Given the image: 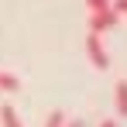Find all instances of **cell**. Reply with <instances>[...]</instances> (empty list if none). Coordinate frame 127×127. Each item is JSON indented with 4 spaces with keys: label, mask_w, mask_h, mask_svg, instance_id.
Wrapping results in <instances>:
<instances>
[{
    "label": "cell",
    "mask_w": 127,
    "mask_h": 127,
    "mask_svg": "<svg viewBox=\"0 0 127 127\" xmlns=\"http://www.w3.org/2000/svg\"><path fill=\"white\" fill-rule=\"evenodd\" d=\"M100 127H117V124H113V120H103V124H100Z\"/></svg>",
    "instance_id": "obj_10"
},
{
    "label": "cell",
    "mask_w": 127,
    "mask_h": 127,
    "mask_svg": "<svg viewBox=\"0 0 127 127\" xmlns=\"http://www.w3.org/2000/svg\"><path fill=\"white\" fill-rule=\"evenodd\" d=\"M117 21H120V14H117L113 7H106V10H89V31H96V34L117 28Z\"/></svg>",
    "instance_id": "obj_2"
},
{
    "label": "cell",
    "mask_w": 127,
    "mask_h": 127,
    "mask_svg": "<svg viewBox=\"0 0 127 127\" xmlns=\"http://www.w3.org/2000/svg\"><path fill=\"white\" fill-rule=\"evenodd\" d=\"M113 93H117V113H120V117H127V83H124V79L117 83V89H113Z\"/></svg>",
    "instance_id": "obj_3"
},
{
    "label": "cell",
    "mask_w": 127,
    "mask_h": 127,
    "mask_svg": "<svg viewBox=\"0 0 127 127\" xmlns=\"http://www.w3.org/2000/svg\"><path fill=\"white\" fill-rule=\"evenodd\" d=\"M65 120H69V117H65L62 110H55V113L48 117V124H45V127H65Z\"/></svg>",
    "instance_id": "obj_6"
},
{
    "label": "cell",
    "mask_w": 127,
    "mask_h": 127,
    "mask_svg": "<svg viewBox=\"0 0 127 127\" xmlns=\"http://www.w3.org/2000/svg\"><path fill=\"white\" fill-rule=\"evenodd\" d=\"M0 120H3V127H24L21 120H17V113H14V106H0Z\"/></svg>",
    "instance_id": "obj_5"
},
{
    "label": "cell",
    "mask_w": 127,
    "mask_h": 127,
    "mask_svg": "<svg viewBox=\"0 0 127 127\" xmlns=\"http://www.w3.org/2000/svg\"><path fill=\"white\" fill-rule=\"evenodd\" d=\"M86 7H89V10H106L110 0H86Z\"/></svg>",
    "instance_id": "obj_7"
},
{
    "label": "cell",
    "mask_w": 127,
    "mask_h": 127,
    "mask_svg": "<svg viewBox=\"0 0 127 127\" xmlns=\"http://www.w3.org/2000/svg\"><path fill=\"white\" fill-rule=\"evenodd\" d=\"M110 7H113V10H117V14H127V0H113V3H110Z\"/></svg>",
    "instance_id": "obj_8"
},
{
    "label": "cell",
    "mask_w": 127,
    "mask_h": 127,
    "mask_svg": "<svg viewBox=\"0 0 127 127\" xmlns=\"http://www.w3.org/2000/svg\"><path fill=\"white\" fill-rule=\"evenodd\" d=\"M65 127H83V124H79V120H65Z\"/></svg>",
    "instance_id": "obj_9"
},
{
    "label": "cell",
    "mask_w": 127,
    "mask_h": 127,
    "mask_svg": "<svg viewBox=\"0 0 127 127\" xmlns=\"http://www.w3.org/2000/svg\"><path fill=\"white\" fill-rule=\"evenodd\" d=\"M17 86H21V79H17V76L0 72V93H17Z\"/></svg>",
    "instance_id": "obj_4"
},
{
    "label": "cell",
    "mask_w": 127,
    "mask_h": 127,
    "mask_svg": "<svg viewBox=\"0 0 127 127\" xmlns=\"http://www.w3.org/2000/svg\"><path fill=\"white\" fill-rule=\"evenodd\" d=\"M86 52H89V62H93V69H110V55H106L103 48V34H96V31H89V38H86Z\"/></svg>",
    "instance_id": "obj_1"
}]
</instances>
